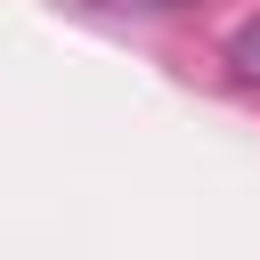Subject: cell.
Returning a JSON list of instances; mask_svg holds the SVG:
<instances>
[{
  "label": "cell",
  "instance_id": "6da1fadb",
  "mask_svg": "<svg viewBox=\"0 0 260 260\" xmlns=\"http://www.w3.org/2000/svg\"><path fill=\"white\" fill-rule=\"evenodd\" d=\"M228 65H236V81H260V16H244L228 32Z\"/></svg>",
  "mask_w": 260,
  "mask_h": 260
}]
</instances>
